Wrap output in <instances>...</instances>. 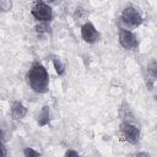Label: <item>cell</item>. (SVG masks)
Returning a JSON list of instances; mask_svg holds the SVG:
<instances>
[{
  "label": "cell",
  "mask_w": 157,
  "mask_h": 157,
  "mask_svg": "<svg viewBox=\"0 0 157 157\" xmlns=\"http://www.w3.org/2000/svg\"><path fill=\"white\" fill-rule=\"evenodd\" d=\"M28 86L37 93H45L49 87V75L44 65L36 61L31 65L26 74Z\"/></svg>",
  "instance_id": "1"
},
{
  "label": "cell",
  "mask_w": 157,
  "mask_h": 157,
  "mask_svg": "<svg viewBox=\"0 0 157 157\" xmlns=\"http://www.w3.org/2000/svg\"><path fill=\"white\" fill-rule=\"evenodd\" d=\"M120 20H121V23L125 26V28L128 29H134V28H137L141 23H142V16L141 13L137 11L136 7L129 5L126 6L123 11H121V15H120Z\"/></svg>",
  "instance_id": "2"
},
{
  "label": "cell",
  "mask_w": 157,
  "mask_h": 157,
  "mask_svg": "<svg viewBox=\"0 0 157 157\" xmlns=\"http://www.w3.org/2000/svg\"><path fill=\"white\" fill-rule=\"evenodd\" d=\"M31 15L39 22H49L53 18V10L47 2L37 0L31 9Z\"/></svg>",
  "instance_id": "3"
},
{
  "label": "cell",
  "mask_w": 157,
  "mask_h": 157,
  "mask_svg": "<svg viewBox=\"0 0 157 157\" xmlns=\"http://www.w3.org/2000/svg\"><path fill=\"white\" fill-rule=\"evenodd\" d=\"M120 134L123 136V139L125 141H128L129 144L136 145L140 140V128L137 125H135L131 121H124L120 124Z\"/></svg>",
  "instance_id": "4"
},
{
  "label": "cell",
  "mask_w": 157,
  "mask_h": 157,
  "mask_svg": "<svg viewBox=\"0 0 157 157\" xmlns=\"http://www.w3.org/2000/svg\"><path fill=\"white\" fill-rule=\"evenodd\" d=\"M118 39H119L120 45L126 50H135L139 47V40H137V37L135 36V33L131 29H128L125 27L119 29Z\"/></svg>",
  "instance_id": "5"
},
{
  "label": "cell",
  "mask_w": 157,
  "mask_h": 157,
  "mask_svg": "<svg viewBox=\"0 0 157 157\" xmlns=\"http://www.w3.org/2000/svg\"><path fill=\"white\" fill-rule=\"evenodd\" d=\"M81 37H82V39L86 43L93 44V43H96V42L99 40L101 34H99L98 29L96 28V26L92 22L87 21V22H85L81 26Z\"/></svg>",
  "instance_id": "6"
},
{
  "label": "cell",
  "mask_w": 157,
  "mask_h": 157,
  "mask_svg": "<svg viewBox=\"0 0 157 157\" xmlns=\"http://www.w3.org/2000/svg\"><path fill=\"white\" fill-rule=\"evenodd\" d=\"M27 108L26 105L20 101H13L11 103V117L13 120H21L26 117Z\"/></svg>",
  "instance_id": "7"
},
{
  "label": "cell",
  "mask_w": 157,
  "mask_h": 157,
  "mask_svg": "<svg viewBox=\"0 0 157 157\" xmlns=\"http://www.w3.org/2000/svg\"><path fill=\"white\" fill-rule=\"evenodd\" d=\"M49 121H50V109H49L48 105H44L42 108V110L39 112V114H38L37 123H38L39 126H45V125L49 124Z\"/></svg>",
  "instance_id": "8"
},
{
  "label": "cell",
  "mask_w": 157,
  "mask_h": 157,
  "mask_svg": "<svg viewBox=\"0 0 157 157\" xmlns=\"http://www.w3.org/2000/svg\"><path fill=\"white\" fill-rule=\"evenodd\" d=\"M52 61H53V66H54V69H55L56 74H58V75H60V76H61V75H64V72H65V65L63 64L61 59H60L59 56H53Z\"/></svg>",
  "instance_id": "9"
},
{
  "label": "cell",
  "mask_w": 157,
  "mask_h": 157,
  "mask_svg": "<svg viewBox=\"0 0 157 157\" xmlns=\"http://www.w3.org/2000/svg\"><path fill=\"white\" fill-rule=\"evenodd\" d=\"M12 7L11 0H0V13L5 11H10Z\"/></svg>",
  "instance_id": "10"
},
{
  "label": "cell",
  "mask_w": 157,
  "mask_h": 157,
  "mask_svg": "<svg viewBox=\"0 0 157 157\" xmlns=\"http://www.w3.org/2000/svg\"><path fill=\"white\" fill-rule=\"evenodd\" d=\"M23 155H25L26 157H38V156H40V153H39L38 151L33 150L32 147H26V148L23 150Z\"/></svg>",
  "instance_id": "11"
},
{
  "label": "cell",
  "mask_w": 157,
  "mask_h": 157,
  "mask_svg": "<svg viewBox=\"0 0 157 157\" xmlns=\"http://www.w3.org/2000/svg\"><path fill=\"white\" fill-rule=\"evenodd\" d=\"M7 155L6 152V147L4 145V142H0V157H5Z\"/></svg>",
  "instance_id": "12"
},
{
  "label": "cell",
  "mask_w": 157,
  "mask_h": 157,
  "mask_svg": "<svg viewBox=\"0 0 157 157\" xmlns=\"http://www.w3.org/2000/svg\"><path fill=\"white\" fill-rule=\"evenodd\" d=\"M64 155H65L66 157H70V156H78V152H77V151H72V150H67Z\"/></svg>",
  "instance_id": "13"
},
{
  "label": "cell",
  "mask_w": 157,
  "mask_h": 157,
  "mask_svg": "<svg viewBox=\"0 0 157 157\" xmlns=\"http://www.w3.org/2000/svg\"><path fill=\"white\" fill-rule=\"evenodd\" d=\"M0 142H4V140H2V131L0 130Z\"/></svg>",
  "instance_id": "14"
},
{
  "label": "cell",
  "mask_w": 157,
  "mask_h": 157,
  "mask_svg": "<svg viewBox=\"0 0 157 157\" xmlns=\"http://www.w3.org/2000/svg\"><path fill=\"white\" fill-rule=\"evenodd\" d=\"M45 1H47V2H49V4H52V2H54L55 0H45Z\"/></svg>",
  "instance_id": "15"
}]
</instances>
